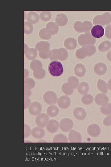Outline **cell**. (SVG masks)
<instances>
[{"mask_svg": "<svg viewBox=\"0 0 111 167\" xmlns=\"http://www.w3.org/2000/svg\"><path fill=\"white\" fill-rule=\"evenodd\" d=\"M48 69L49 73L55 77L59 76L64 72V68L62 63L59 61L54 60L49 64Z\"/></svg>", "mask_w": 111, "mask_h": 167, "instance_id": "obj_1", "label": "cell"}, {"mask_svg": "<svg viewBox=\"0 0 111 167\" xmlns=\"http://www.w3.org/2000/svg\"><path fill=\"white\" fill-rule=\"evenodd\" d=\"M68 57L67 51L65 49L60 48L59 49H54L51 50V54L49 58L51 60L64 61Z\"/></svg>", "mask_w": 111, "mask_h": 167, "instance_id": "obj_2", "label": "cell"}, {"mask_svg": "<svg viewBox=\"0 0 111 167\" xmlns=\"http://www.w3.org/2000/svg\"><path fill=\"white\" fill-rule=\"evenodd\" d=\"M43 98L44 101L49 105H55L57 102L58 97L56 93L52 91H48L44 93Z\"/></svg>", "mask_w": 111, "mask_h": 167, "instance_id": "obj_3", "label": "cell"}, {"mask_svg": "<svg viewBox=\"0 0 111 167\" xmlns=\"http://www.w3.org/2000/svg\"><path fill=\"white\" fill-rule=\"evenodd\" d=\"M60 129L64 132H69L73 127L74 123L72 119L68 118L62 119L59 123Z\"/></svg>", "mask_w": 111, "mask_h": 167, "instance_id": "obj_4", "label": "cell"}, {"mask_svg": "<svg viewBox=\"0 0 111 167\" xmlns=\"http://www.w3.org/2000/svg\"><path fill=\"white\" fill-rule=\"evenodd\" d=\"M49 120V117L47 114L41 113L36 116L35 122L38 126L44 128L46 126Z\"/></svg>", "mask_w": 111, "mask_h": 167, "instance_id": "obj_5", "label": "cell"}, {"mask_svg": "<svg viewBox=\"0 0 111 167\" xmlns=\"http://www.w3.org/2000/svg\"><path fill=\"white\" fill-rule=\"evenodd\" d=\"M29 113L32 115H37L40 113L42 110V106L37 101H34L31 103L28 108Z\"/></svg>", "mask_w": 111, "mask_h": 167, "instance_id": "obj_6", "label": "cell"}, {"mask_svg": "<svg viewBox=\"0 0 111 167\" xmlns=\"http://www.w3.org/2000/svg\"><path fill=\"white\" fill-rule=\"evenodd\" d=\"M88 133L93 137L99 136L101 133V129L99 125L95 123L90 124L87 129Z\"/></svg>", "mask_w": 111, "mask_h": 167, "instance_id": "obj_7", "label": "cell"}, {"mask_svg": "<svg viewBox=\"0 0 111 167\" xmlns=\"http://www.w3.org/2000/svg\"><path fill=\"white\" fill-rule=\"evenodd\" d=\"M68 139L71 143H79L82 140L81 135L79 132L72 129L69 131L68 135Z\"/></svg>", "mask_w": 111, "mask_h": 167, "instance_id": "obj_8", "label": "cell"}, {"mask_svg": "<svg viewBox=\"0 0 111 167\" xmlns=\"http://www.w3.org/2000/svg\"><path fill=\"white\" fill-rule=\"evenodd\" d=\"M57 103L60 108L66 109L70 106L71 101L70 98L68 96L63 95L58 98Z\"/></svg>", "mask_w": 111, "mask_h": 167, "instance_id": "obj_9", "label": "cell"}, {"mask_svg": "<svg viewBox=\"0 0 111 167\" xmlns=\"http://www.w3.org/2000/svg\"><path fill=\"white\" fill-rule=\"evenodd\" d=\"M46 127L48 132L53 133L57 132L60 128L59 123L56 120L51 119L49 120Z\"/></svg>", "mask_w": 111, "mask_h": 167, "instance_id": "obj_10", "label": "cell"}, {"mask_svg": "<svg viewBox=\"0 0 111 167\" xmlns=\"http://www.w3.org/2000/svg\"><path fill=\"white\" fill-rule=\"evenodd\" d=\"M73 114L74 117L79 120H83L86 118V112L83 108L78 107L75 108L73 111Z\"/></svg>", "mask_w": 111, "mask_h": 167, "instance_id": "obj_11", "label": "cell"}, {"mask_svg": "<svg viewBox=\"0 0 111 167\" xmlns=\"http://www.w3.org/2000/svg\"><path fill=\"white\" fill-rule=\"evenodd\" d=\"M104 29L103 27L99 25H96L92 28L91 33L94 37L99 38L102 37L104 34Z\"/></svg>", "mask_w": 111, "mask_h": 167, "instance_id": "obj_12", "label": "cell"}, {"mask_svg": "<svg viewBox=\"0 0 111 167\" xmlns=\"http://www.w3.org/2000/svg\"><path fill=\"white\" fill-rule=\"evenodd\" d=\"M94 100L97 104L102 106L108 103L109 98L105 94L100 93L96 95Z\"/></svg>", "mask_w": 111, "mask_h": 167, "instance_id": "obj_13", "label": "cell"}, {"mask_svg": "<svg viewBox=\"0 0 111 167\" xmlns=\"http://www.w3.org/2000/svg\"><path fill=\"white\" fill-rule=\"evenodd\" d=\"M31 134L34 138L40 139L44 136L45 131L43 128L37 126L34 127L32 129Z\"/></svg>", "mask_w": 111, "mask_h": 167, "instance_id": "obj_14", "label": "cell"}, {"mask_svg": "<svg viewBox=\"0 0 111 167\" xmlns=\"http://www.w3.org/2000/svg\"><path fill=\"white\" fill-rule=\"evenodd\" d=\"M107 70V67L104 63L99 62L94 66V71L95 73L98 75H102L105 74Z\"/></svg>", "mask_w": 111, "mask_h": 167, "instance_id": "obj_15", "label": "cell"}, {"mask_svg": "<svg viewBox=\"0 0 111 167\" xmlns=\"http://www.w3.org/2000/svg\"><path fill=\"white\" fill-rule=\"evenodd\" d=\"M24 53L26 58L28 59L34 60L36 57L37 55V51L36 49L33 48L24 49Z\"/></svg>", "mask_w": 111, "mask_h": 167, "instance_id": "obj_16", "label": "cell"}, {"mask_svg": "<svg viewBox=\"0 0 111 167\" xmlns=\"http://www.w3.org/2000/svg\"><path fill=\"white\" fill-rule=\"evenodd\" d=\"M39 19V15L35 12L31 11L27 14V20L32 24H34L37 23Z\"/></svg>", "mask_w": 111, "mask_h": 167, "instance_id": "obj_17", "label": "cell"}, {"mask_svg": "<svg viewBox=\"0 0 111 167\" xmlns=\"http://www.w3.org/2000/svg\"><path fill=\"white\" fill-rule=\"evenodd\" d=\"M59 112V108L55 105H50L47 109V114L51 117L56 116L58 115Z\"/></svg>", "mask_w": 111, "mask_h": 167, "instance_id": "obj_18", "label": "cell"}, {"mask_svg": "<svg viewBox=\"0 0 111 167\" xmlns=\"http://www.w3.org/2000/svg\"><path fill=\"white\" fill-rule=\"evenodd\" d=\"M74 72L77 76L79 77H83L84 75L86 72L85 68L83 64H78L75 66Z\"/></svg>", "mask_w": 111, "mask_h": 167, "instance_id": "obj_19", "label": "cell"}, {"mask_svg": "<svg viewBox=\"0 0 111 167\" xmlns=\"http://www.w3.org/2000/svg\"><path fill=\"white\" fill-rule=\"evenodd\" d=\"M77 90L78 92L81 94H86L89 90V85L86 82H82L79 84Z\"/></svg>", "mask_w": 111, "mask_h": 167, "instance_id": "obj_20", "label": "cell"}, {"mask_svg": "<svg viewBox=\"0 0 111 167\" xmlns=\"http://www.w3.org/2000/svg\"><path fill=\"white\" fill-rule=\"evenodd\" d=\"M97 85L100 92L104 94L107 93L108 90V85L105 81L99 79L97 82Z\"/></svg>", "mask_w": 111, "mask_h": 167, "instance_id": "obj_21", "label": "cell"}, {"mask_svg": "<svg viewBox=\"0 0 111 167\" xmlns=\"http://www.w3.org/2000/svg\"><path fill=\"white\" fill-rule=\"evenodd\" d=\"M53 143H68V139L64 134L59 133L55 135L53 139Z\"/></svg>", "mask_w": 111, "mask_h": 167, "instance_id": "obj_22", "label": "cell"}, {"mask_svg": "<svg viewBox=\"0 0 111 167\" xmlns=\"http://www.w3.org/2000/svg\"><path fill=\"white\" fill-rule=\"evenodd\" d=\"M61 89L63 92L67 95H72L74 91L73 88L68 82L63 84Z\"/></svg>", "mask_w": 111, "mask_h": 167, "instance_id": "obj_23", "label": "cell"}, {"mask_svg": "<svg viewBox=\"0 0 111 167\" xmlns=\"http://www.w3.org/2000/svg\"><path fill=\"white\" fill-rule=\"evenodd\" d=\"M35 81L33 79L27 77L24 79V88L31 89L35 86Z\"/></svg>", "mask_w": 111, "mask_h": 167, "instance_id": "obj_24", "label": "cell"}, {"mask_svg": "<svg viewBox=\"0 0 111 167\" xmlns=\"http://www.w3.org/2000/svg\"><path fill=\"white\" fill-rule=\"evenodd\" d=\"M93 96L88 93L83 95L81 99L82 103L85 105H89L91 104L93 102Z\"/></svg>", "mask_w": 111, "mask_h": 167, "instance_id": "obj_25", "label": "cell"}, {"mask_svg": "<svg viewBox=\"0 0 111 167\" xmlns=\"http://www.w3.org/2000/svg\"><path fill=\"white\" fill-rule=\"evenodd\" d=\"M67 82L74 89H76L78 88L79 81L77 77L75 76H72L68 78Z\"/></svg>", "mask_w": 111, "mask_h": 167, "instance_id": "obj_26", "label": "cell"}, {"mask_svg": "<svg viewBox=\"0 0 111 167\" xmlns=\"http://www.w3.org/2000/svg\"><path fill=\"white\" fill-rule=\"evenodd\" d=\"M33 75L36 79H43L45 77L46 71L44 69L41 68L33 71Z\"/></svg>", "mask_w": 111, "mask_h": 167, "instance_id": "obj_27", "label": "cell"}, {"mask_svg": "<svg viewBox=\"0 0 111 167\" xmlns=\"http://www.w3.org/2000/svg\"><path fill=\"white\" fill-rule=\"evenodd\" d=\"M49 43L46 41H41L38 42L35 46L36 49L39 51L45 49H49Z\"/></svg>", "mask_w": 111, "mask_h": 167, "instance_id": "obj_28", "label": "cell"}, {"mask_svg": "<svg viewBox=\"0 0 111 167\" xmlns=\"http://www.w3.org/2000/svg\"><path fill=\"white\" fill-rule=\"evenodd\" d=\"M30 67L33 71L42 68L43 64L42 62L37 59H34L31 62Z\"/></svg>", "mask_w": 111, "mask_h": 167, "instance_id": "obj_29", "label": "cell"}, {"mask_svg": "<svg viewBox=\"0 0 111 167\" xmlns=\"http://www.w3.org/2000/svg\"><path fill=\"white\" fill-rule=\"evenodd\" d=\"M100 110L104 115H108L111 114V104L107 103L102 105L100 108Z\"/></svg>", "mask_w": 111, "mask_h": 167, "instance_id": "obj_30", "label": "cell"}, {"mask_svg": "<svg viewBox=\"0 0 111 167\" xmlns=\"http://www.w3.org/2000/svg\"><path fill=\"white\" fill-rule=\"evenodd\" d=\"M39 54L41 58L43 59H47L50 58L51 54V51L49 48L45 49L39 51Z\"/></svg>", "mask_w": 111, "mask_h": 167, "instance_id": "obj_31", "label": "cell"}, {"mask_svg": "<svg viewBox=\"0 0 111 167\" xmlns=\"http://www.w3.org/2000/svg\"><path fill=\"white\" fill-rule=\"evenodd\" d=\"M111 46V43L108 41H104L100 45L98 48L102 52H105L109 50Z\"/></svg>", "mask_w": 111, "mask_h": 167, "instance_id": "obj_32", "label": "cell"}, {"mask_svg": "<svg viewBox=\"0 0 111 167\" xmlns=\"http://www.w3.org/2000/svg\"><path fill=\"white\" fill-rule=\"evenodd\" d=\"M24 33L27 34H31L33 30L32 24L28 21L24 22Z\"/></svg>", "mask_w": 111, "mask_h": 167, "instance_id": "obj_33", "label": "cell"}, {"mask_svg": "<svg viewBox=\"0 0 111 167\" xmlns=\"http://www.w3.org/2000/svg\"><path fill=\"white\" fill-rule=\"evenodd\" d=\"M39 34L40 37L43 39H49L51 37L50 34L48 32L46 28L41 29L39 32Z\"/></svg>", "mask_w": 111, "mask_h": 167, "instance_id": "obj_34", "label": "cell"}, {"mask_svg": "<svg viewBox=\"0 0 111 167\" xmlns=\"http://www.w3.org/2000/svg\"><path fill=\"white\" fill-rule=\"evenodd\" d=\"M51 17V14L49 11H42L40 15V17L42 20L46 21L50 19Z\"/></svg>", "mask_w": 111, "mask_h": 167, "instance_id": "obj_35", "label": "cell"}, {"mask_svg": "<svg viewBox=\"0 0 111 167\" xmlns=\"http://www.w3.org/2000/svg\"><path fill=\"white\" fill-rule=\"evenodd\" d=\"M31 130L29 125L26 124H24V137L27 138L29 137L31 133Z\"/></svg>", "mask_w": 111, "mask_h": 167, "instance_id": "obj_36", "label": "cell"}, {"mask_svg": "<svg viewBox=\"0 0 111 167\" xmlns=\"http://www.w3.org/2000/svg\"><path fill=\"white\" fill-rule=\"evenodd\" d=\"M55 24L52 22L48 23L46 25V28L50 34H54V26Z\"/></svg>", "mask_w": 111, "mask_h": 167, "instance_id": "obj_37", "label": "cell"}, {"mask_svg": "<svg viewBox=\"0 0 111 167\" xmlns=\"http://www.w3.org/2000/svg\"><path fill=\"white\" fill-rule=\"evenodd\" d=\"M103 123L106 126H111V114L105 117L103 121Z\"/></svg>", "mask_w": 111, "mask_h": 167, "instance_id": "obj_38", "label": "cell"}, {"mask_svg": "<svg viewBox=\"0 0 111 167\" xmlns=\"http://www.w3.org/2000/svg\"><path fill=\"white\" fill-rule=\"evenodd\" d=\"M24 109H25L28 108L31 104V100L29 97H24Z\"/></svg>", "mask_w": 111, "mask_h": 167, "instance_id": "obj_39", "label": "cell"}, {"mask_svg": "<svg viewBox=\"0 0 111 167\" xmlns=\"http://www.w3.org/2000/svg\"><path fill=\"white\" fill-rule=\"evenodd\" d=\"M105 35L106 36L111 38V25H109L106 28Z\"/></svg>", "mask_w": 111, "mask_h": 167, "instance_id": "obj_40", "label": "cell"}, {"mask_svg": "<svg viewBox=\"0 0 111 167\" xmlns=\"http://www.w3.org/2000/svg\"><path fill=\"white\" fill-rule=\"evenodd\" d=\"M31 95V91L30 89L24 88V97H29Z\"/></svg>", "mask_w": 111, "mask_h": 167, "instance_id": "obj_41", "label": "cell"}, {"mask_svg": "<svg viewBox=\"0 0 111 167\" xmlns=\"http://www.w3.org/2000/svg\"><path fill=\"white\" fill-rule=\"evenodd\" d=\"M107 58L111 62V50L107 53Z\"/></svg>", "mask_w": 111, "mask_h": 167, "instance_id": "obj_42", "label": "cell"}, {"mask_svg": "<svg viewBox=\"0 0 111 167\" xmlns=\"http://www.w3.org/2000/svg\"><path fill=\"white\" fill-rule=\"evenodd\" d=\"M108 87L109 89L111 90V78L108 82Z\"/></svg>", "mask_w": 111, "mask_h": 167, "instance_id": "obj_43", "label": "cell"}]
</instances>
